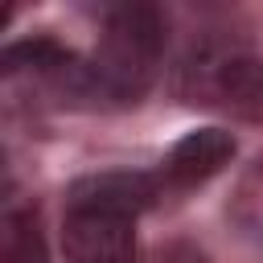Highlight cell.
I'll use <instances>...</instances> for the list:
<instances>
[{
	"label": "cell",
	"mask_w": 263,
	"mask_h": 263,
	"mask_svg": "<svg viewBox=\"0 0 263 263\" xmlns=\"http://www.w3.org/2000/svg\"><path fill=\"white\" fill-rule=\"evenodd\" d=\"M214 90L238 111H251V115L263 111V62L242 58V53L214 62Z\"/></svg>",
	"instance_id": "5"
},
{
	"label": "cell",
	"mask_w": 263,
	"mask_h": 263,
	"mask_svg": "<svg viewBox=\"0 0 263 263\" xmlns=\"http://www.w3.org/2000/svg\"><path fill=\"white\" fill-rule=\"evenodd\" d=\"M238 144L226 127H193L185 132L168 156H164V177L177 181V185H197V181H210L214 173H222L230 160H234Z\"/></svg>",
	"instance_id": "4"
},
{
	"label": "cell",
	"mask_w": 263,
	"mask_h": 263,
	"mask_svg": "<svg viewBox=\"0 0 263 263\" xmlns=\"http://www.w3.org/2000/svg\"><path fill=\"white\" fill-rule=\"evenodd\" d=\"M62 251L70 263H136V218L107 210H66Z\"/></svg>",
	"instance_id": "2"
},
{
	"label": "cell",
	"mask_w": 263,
	"mask_h": 263,
	"mask_svg": "<svg viewBox=\"0 0 263 263\" xmlns=\"http://www.w3.org/2000/svg\"><path fill=\"white\" fill-rule=\"evenodd\" d=\"M168 41V21L156 4H119L107 12L95 58L82 70V99L90 107H127L148 95Z\"/></svg>",
	"instance_id": "1"
},
{
	"label": "cell",
	"mask_w": 263,
	"mask_h": 263,
	"mask_svg": "<svg viewBox=\"0 0 263 263\" xmlns=\"http://www.w3.org/2000/svg\"><path fill=\"white\" fill-rule=\"evenodd\" d=\"M156 197H160V181H156V177L115 168V173L78 177V181L66 189V210H107V214L136 218V214H144L148 205H156Z\"/></svg>",
	"instance_id": "3"
},
{
	"label": "cell",
	"mask_w": 263,
	"mask_h": 263,
	"mask_svg": "<svg viewBox=\"0 0 263 263\" xmlns=\"http://www.w3.org/2000/svg\"><path fill=\"white\" fill-rule=\"evenodd\" d=\"M4 263H45L37 222L29 214H16V210L4 214Z\"/></svg>",
	"instance_id": "6"
}]
</instances>
